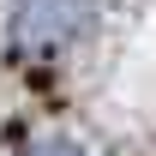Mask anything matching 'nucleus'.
Returning <instances> with one entry per match:
<instances>
[{
  "instance_id": "nucleus-1",
  "label": "nucleus",
  "mask_w": 156,
  "mask_h": 156,
  "mask_svg": "<svg viewBox=\"0 0 156 156\" xmlns=\"http://www.w3.org/2000/svg\"><path fill=\"white\" fill-rule=\"evenodd\" d=\"M84 18H90V0H24L12 42H18V54H54L84 30Z\"/></svg>"
},
{
  "instance_id": "nucleus-2",
  "label": "nucleus",
  "mask_w": 156,
  "mask_h": 156,
  "mask_svg": "<svg viewBox=\"0 0 156 156\" xmlns=\"http://www.w3.org/2000/svg\"><path fill=\"white\" fill-rule=\"evenodd\" d=\"M24 156H84V150H78L72 138H42V144H30Z\"/></svg>"
}]
</instances>
